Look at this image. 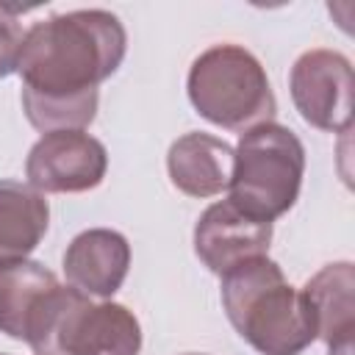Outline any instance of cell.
<instances>
[{
    "label": "cell",
    "instance_id": "2",
    "mask_svg": "<svg viewBox=\"0 0 355 355\" xmlns=\"http://www.w3.org/2000/svg\"><path fill=\"white\" fill-rule=\"evenodd\" d=\"M222 308L236 333L261 355H300L316 341L302 288H294L266 255L222 275Z\"/></svg>",
    "mask_w": 355,
    "mask_h": 355
},
{
    "label": "cell",
    "instance_id": "1",
    "mask_svg": "<svg viewBox=\"0 0 355 355\" xmlns=\"http://www.w3.org/2000/svg\"><path fill=\"white\" fill-rule=\"evenodd\" d=\"M125 53L128 33L111 11L80 8L33 22L17 61L28 122L42 133L83 130L97 116L100 83Z\"/></svg>",
    "mask_w": 355,
    "mask_h": 355
},
{
    "label": "cell",
    "instance_id": "12",
    "mask_svg": "<svg viewBox=\"0 0 355 355\" xmlns=\"http://www.w3.org/2000/svg\"><path fill=\"white\" fill-rule=\"evenodd\" d=\"M58 286V277L39 261L22 258L0 263V330L25 341L33 319Z\"/></svg>",
    "mask_w": 355,
    "mask_h": 355
},
{
    "label": "cell",
    "instance_id": "6",
    "mask_svg": "<svg viewBox=\"0 0 355 355\" xmlns=\"http://www.w3.org/2000/svg\"><path fill=\"white\" fill-rule=\"evenodd\" d=\"M300 116L327 133H344L352 122V64L338 50L302 53L288 75Z\"/></svg>",
    "mask_w": 355,
    "mask_h": 355
},
{
    "label": "cell",
    "instance_id": "4",
    "mask_svg": "<svg viewBox=\"0 0 355 355\" xmlns=\"http://www.w3.org/2000/svg\"><path fill=\"white\" fill-rule=\"evenodd\" d=\"M25 344L36 355H139L141 324L119 302H92L58 286L31 324Z\"/></svg>",
    "mask_w": 355,
    "mask_h": 355
},
{
    "label": "cell",
    "instance_id": "8",
    "mask_svg": "<svg viewBox=\"0 0 355 355\" xmlns=\"http://www.w3.org/2000/svg\"><path fill=\"white\" fill-rule=\"evenodd\" d=\"M269 244L272 222L241 214L230 200L208 205L194 225V252L214 275H225L250 258L266 255Z\"/></svg>",
    "mask_w": 355,
    "mask_h": 355
},
{
    "label": "cell",
    "instance_id": "14",
    "mask_svg": "<svg viewBox=\"0 0 355 355\" xmlns=\"http://www.w3.org/2000/svg\"><path fill=\"white\" fill-rule=\"evenodd\" d=\"M28 8L22 6H11V3H0V78H8L11 72H17V61H19V50H22V25H19V14H25Z\"/></svg>",
    "mask_w": 355,
    "mask_h": 355
},
{
    "label": "cell",
    "instance_id": "3",
    "mask_svg": "<svg viewBox=\"0 0 355 355\" xmlns=\"http://www.w3.org/2000/svg\"><path fill=\"white\" fill-rule=\"evenodd\" d=\"M186 92L202 119L236 133L272 122L277 111L263 64L241 44L202 50L189 67Z\"/></svg>",
    "mask_w": 355,
    "mask_h": 355
},
{
    "label": "cell",
    "instance_id": "9",
    "mask_svg": "<svg viewBox=\"0 0 355 355\" xmlns=\"http://www.w3.org/2000/svg\"><path fill=\"white\" fill-rule=\"evenodd\" d=\"M130 269V244L111 227H89L78 233L64 252V275L72 288L86 297H114Z\"/></svg>",
    "mask_w": 355,
    "mask_h": 355
},
{
    "label": "cell",
    "instance_id": "7",
    "mask_svg": "<svg viewBox=\"0 0 355 355\" xmlns=\"http://www.w3.org/2000/svg\"><path fill=\"white\" fill-rule=\"evenodd\" d=\"M108 169L103 141L86 130L44 133L28 153L25 178L42 194H78L97 189Z\"/></svg>",
    "mask_w": 355,
    "mask_h": 355
},
{
    "label": "cell",
    "instance_id": "15",
    "mask_svg": "<svg viewBox=\"0 0 355 355\" xmlns=\"http://www.w3.org/2000/svg\"><path fill=\"white\" fill-rule=\"evenodd\" d=\"M186 355H202V352H186Z\"/></svg>",
    "mask_w": 355,
    "mask_h": 355
},
{
    "label": "cell",
    "instance_id": "16",
    "mask_svg": "<svg viewBox=\"0 0 355 355\" xmlns=\"http://www.w3.org/2000/svg\"><path fill=\"white\" fill-rule=\"evenodd\" d=\"M0 355H6V352H0Z\"/></svg>",
    "mask_w": 355,
    "mask_h": 355
},
{
    "label": "cell",
    "instance_id": "5",
    "mask_svg": "<svg viewBox=\"0 0 355 355\" xmlns=\"http://www.w3.org/2000/svg\"><path fill=\"white\" fill-rule=\"evenodd\" d=\"M305 175V147L300 136L277 122H263L241 133L233 150L230 202L258 219L272 222L294 208Z\"/></svg>",
    "mask_w": 355,
    "mask_h": 355
},
{
    "label": "cell",
    "instance_id": "10",
    "mask_svg": "<svg viewBox=\"0 0 355 355\" xmlns=\"http://www.w3.org/2000/svg\"><path fill=\"white\" fill-rule=\"evenodd\" d=\"M313 313L316 338L330 355H352L355 333V269L349 261L322 266L302 288Z\"/></svg>",
    "mask_w": 355,
    "mask_h": 355
},
{
    "label": "cell",
    "instance_id": "13",
    "mask_svg": "<svg viewBox=\"0 0 355 355\" xmlns=\"http://www.w3.org/2000/svg\"><path fill=\"white\" fill-rule=\"evenodd\" d=\"M50 227V205L22 180H0V263L28 258Z\"/></svg>",
    "mask_w": 355,
    "mask_h": 355
},
{
    "label": "cell",
    "instance_id": "11",
    "mask_svg": "<svg viewBox=\"0 0 355 355\" xmlns=\"http://www.w3.org/2000/svg\"><path fill=\"white\" fill-rule=\"evenodd\" d=\"M166 169L175 189L189 197H214L230 186L233 147L211 133L191 130L172 141L166 153Z\"/></svg>",
    "mask_w": 355,
    "mask_h": 355
}]
</instances>
